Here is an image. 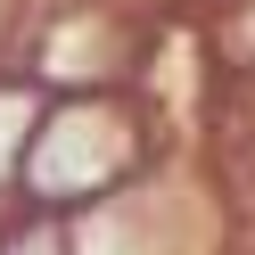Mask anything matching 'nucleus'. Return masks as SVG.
Returning a JSON list of instances; mask_svg holds the SVG:
<instances>
[{"mask_svg": "<svg viewBox=\"0 0 255 255\" xmlns=\"http://www.w3.org/2000/svg\"><path fill=\"white\" fill-rule=\"evenodd\" d=\"M124 165V116L116 107H58L33 140V198H91L99 181H116Z\"/></svg>", "mask_w": 255, "mask_h": 255, "instance_id": "nucleus-1", "label": "nucleus"}, {"mask_svg": "<svg viewBox=\"0 0 255 255\" xmlns=\"http://www.w3.org/2000/svg\"><path fill=\"white\" fill-rule=\"evenodd\" d=\"M0 255H58V239H50V231H33V239H17V247H0Z\"/></svg>", "mask_w": 255, "mask_h": 255, "instance_id": "nucleus-2", "label": "nucleus"}]
</instances>
